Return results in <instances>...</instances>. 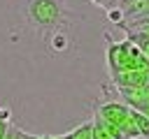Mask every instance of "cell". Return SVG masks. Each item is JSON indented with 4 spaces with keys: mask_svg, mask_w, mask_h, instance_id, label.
Listing matches in <instances>:
<instances>
[{
    "mask_svg": "<svg viewBox=\"0 0 149 139\" xmlns=\"http://www.w3.org/2000/svg\"><path fill=\"white\" fill-rule=\"evenodd\" d=\"M68 19L65 0H26V21L42 32L61 30Z\"/></svg>",
    "mask_w": 149,
    "mask_h": 139,
    "instance_id": "6da1fadb",
    "label": "cell"
},
{
    "mask_svg": "<svg viewBox=\"0 0 149 139\" xmlns=\"http://www.w3.org/2000/svg\"><path fill=\"white\" fill-rule=\"evenodd\" d=\"M95 116L100 120L109 123V125L121 127L128 120V116H130V107L126 102H121V100H109V102H102V104L95 107Z\"/></svg>",
    "mask_w": 149,
    "mask_h": 139,
    "instance_id": "7a4b0ae2",
    "label": "cell"
},
{
    "mask_svg": "<svg viewBox=\"0 0 149 139\" xmlns=\"http://www.w3.org/2000/svg\"><path fill=\"white\" fill-rule=\"evenodd\" d=\"M130 120L135 123V127H137V132H140V139H149V118H147L142 111L130 109Z\"/></svg>",
    "mask_w": 149,
    "mask_h": 139,
    "instance_id": "3957f363",
    "label": "cell"
},
{
    "mask_svg": "<svg viewBox=\"0 0 149 139\" xmlns=\"http://www.w3.org/2000/svg\"><path fill=\"white\" fill-rule=\"evenodd\" d=\"M91 139H114L98 116H93V120H91Z\"/></svg>",
    "mask_w": 149,
    "mask_h": 139,
    "instance_id": "277c9868",
    "label": "cell"
},
{
    "mask_svg": "<svg viewBox=\"0 0 149 139\" xmlns=\"http://www.w3.org/2000/svg\"><path fill=\"white\" fill-rule=\"evenodd\" d=\"M49 44H51V49H54V51H65L70 42H68V35H65L63 30H54V32H51Z\"/></svg>",
    "mask_w": 149,
    "mask_h": 139,
    "instance_id": "5b68a950",
    "label": "cell"
},
{
    "mask_svg": "<svg viewBox=\"0 0 149 139\" xmlns=\"http://www.w3.org/2000/svg\"><path fill=\"white\" fill-rule=\"evenodd\" d=\"M68 139H91V120H86V123L77 125L74 130H70Z\"/></svg>",
    "mask_w": 149,
    "mask_h": 139,
    "instance_id": "8992f818",
    "label": "cell"
},
{
    "mask_svg": "<svg viewBox=\"0 0 149 139\" xmlns=\"http://www.w3.org/2000/svg\"><path fill=\"white\" fill-rule=\"evenodd\" d=\"M107 19H109L112 23H116V25H123V21H126L121 7H107Z\"/></svg>",
    "mask_w": 149,
    "mask_h": 139,
    "instance_id": "52a82bcc",
    "label": "cell"
},
{
    "mask_svg": "<svg viewBox=\"0 0 149 139\" xmlns=\"http://www.w3.org/2000/svg\"><path fill=\"white\" fill-rule=\"evenodd\" d=\"M91 2L98 5V7H105V9H107V7H114V0H91Z\"/></svg>",
    "mask_w": 149,
    "mask_h": 139,
    "instance_id": "ba28073f",
    "label": "cell"
},
{
    "mask_svg": "<svg viewBox=\"0 0 149 139\" xmlns=\"http://www.w3.org/2000/svg\"><path fill=\"white\" fill-rule=\"evenodd\" d=\"M21 139H47V137H40V134H30V132L21 130Z\"/></svg>",
    "mask_w": 149,
    "mask_h": 139,
    "instance_id": "9c48e42d",
    "label": "cell"
},
{
    "mask_svg": "<svg viewBox=\"0 0 149 139\" xmlns=\"http://www.w3.org/2000/svg\"><path fill=\"white\" fill-rule=\"evenodd\" d=\"M47 139H63V134H58V137H47Z\"/></svg>",
    "mask_w": 149,
    "mask_h": 139,
    "instance_id": "30bf717a",
    "label": "cell"
},
{
    "mask_svg": "<svg viewBox=\"0 0 149 139\" xmlns=\"http://www.w3.org/2000/svg\"><path fill=\"white\" fill-rule=\"evenodd\" d=\"M63 139H68V134H63Z\"/></svg>",
    "mask_w": 149,
    "mask_h": 139,
    "instance_id": "8fae6325",
    "label": "cell"
}]
</instances>
